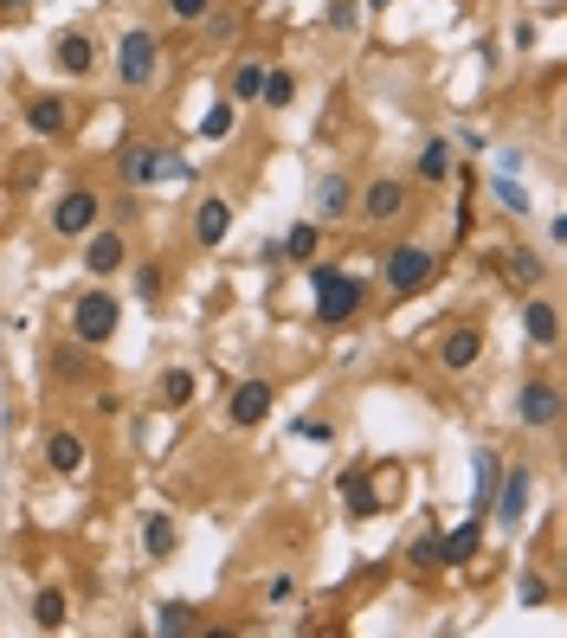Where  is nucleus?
<instances>
[{"label": "nucleus", "instance_id": "nucleus-41", "mask_svg": "<svg viewBox=\"0 0 567 638\" xmlns=\"http://www.w3.org/2000/svg\"><path fill=\"white\" fill-rule=\"evenodd\" d=\"M265 600H271V606H291V600H297V581H291V574H271Z\"/></svg>", "mask_w": 567, "mask_h": 638}, {"label": "nucleus", "instance_id": "nucleus-34", "mask_svg": "<svg viewBox=\"0 0 567 638\" xmlns=\"http://www.w3.org/2000/svg\"><path fill=\"white\" fill-rule=\"evenodd\" d=\"M155 394H161L168 407H188V400H193V375H188V368H161V380H155Z\"/></svg>", "mask_w": 567, "mask_h": 638}, {"label": "nucleus", "instance_id": "nucleus-13", "mask_svg": "<svg viewBox=\"0 0 567 638\" xmlns=\"http://www.w3.org/2000/svg\"><path fill=\"white\" fill-rule=\"evenodd\" d=\"M227 232H232V200L227 194H207V200L193 207V245H200V252H220Z\"/></svg>", "mask_w": 567, "mask_h": 638}, {"label": "nucleus", "instance_id": "nucleus-20", "mask_svg": "<svg viewBox=\"0 0 567 638\" xmlns=\"http://www.w3.org/2000/svg\"><path fill=\"white\" fill-rule=\"evenodd\" d=\"M175 548H181V523H175L168 510H149V516H143V555H149V562H168Z\"/></svg>", "mask_w": 567, "mask_h": 638}, {"label": "nucleus", "instance_id": "nucleus-14", "mask_svg": "<svg viewBox=\"0 0 567 638\" xmlns=\"http://www.w3.org/2000/svg\"><path fill=\"white\" fill-rule=\"evenodd\" d=\"M484 555V516H464L458 529L439 535V567H471Z\"/></svg>", "mask_w": 567, "mask_h": 638}, {"label": "nucleus", "instance_id": "nucleus-21", "mask_svg": "<svg viewBox=\"0 0 567 638\" xmlns=\"http://www.w3.org/2000/svg\"><path fill=\"white\" fill-rule=\"evenodd\" d=\"M52 59H59V72H65V77H91V72H97V39H91V33H65L59 45H52Z\"/></svg>", "mask_w": 567, "mask_h": 638}, {"label": "nucleus", "instance_id": "nucleus-1", "mask_svg": "<svg viewBox=\"0 0 567 638\" xmlns=\"http://www.w3.org/2000/svg\"><path fill=\"white\" fill-rule=\"evenodd\" d=\"M303 271H309V310H316L323 330H342V323H355L368 310V278L361 271H342L336 259H309Z\"/></svg>", "mask_w": 567, "mask_h": 638}, {"label": "nucleus", "instance_id": "nucleus-33", "mask_svg": "<svg viewBox=\"0 0 567 638\" xmlns=\"http://www.w3.org/2000/svg\"><path fill=\"white\" fill-rule=\"evenodd\" d=\"M496 471H503V451H477V496H471V516H484V510H491Z\"/></svg>", "mask_w": 567, "mask_h": 638}, {"label": "nucleus", "instance_id": "nucleus-42", "mask_svg": "<svg viewBox=\"0 0 567 638\" xmlns=\"http://www.w3.org/2000/svg\"><path fill=\"white\" fill-rule=\"evenodd\" d=\"M355 20H361V7H355V0H336V7H329V27H336V33H348Z\"/></svg>", "mask_w": 567, "mask_h": 638}, {"label": "nucleus", "instance_id": "nucleus-10", "mask_svg": "<svg viewBox=\"0 0 567 638\" xmlns=\"http://www.w3.org/2000/svg\"><path fill=\"white\" fill-rule=\"evenodd\" d=\"M97 220H104V194L97 188H65L52 200V232L59 239H84Z\"/></svg>", "mask_w": 567, "mask_h": 638}, {"label": "nucleus", "instance_id": "nucleus-6", "mask_svg": "<svg viewBox=\"0 0 567 638\" xmlns=\"http://www.w3.org/2000/svg\"><path fill=\"white\" fill-rule=\"evenodd\" d=\"M407 213H413V181H400V175H380L355 194V220L368 226H400Z\"/></svg>", "mask_w": 567, "mask_h": 638}, {"label": "nucleus", "instance_id": "nucleus-17", "mask_svg": "<svg viewBox=\"0 0 567 638\" xmlns=\"http://www.w3.org/2000/svg\"><path fill=\"white\" fill-rule=\"evenodd\" d=\"M523 336H529L535 348H555V342H561V310H555V297H523Z\"/></svg>", "mask_w": 567, "mask_h": 638}, {"label": "nucleus", "instance_id": "nucleus-40", "mask_svg": "<svg viewBox=\"0 0 567 638\" xmlns=\"http://www.w3.org/2000/svg\"><path fill=\"white\" fill-rule=\"evenodd\" d=\"M407 562H413V567H439V535H419L413 548H407Z\"/></svg>", "mask_w": 567, "mask_h": 638}, {"label": "nucleus", "instance_id": "nucleus-38", "mask_svg": "<svg viewBox=\"0 0 567 638\" xmlns=\"http://www.w3.org/2000/svg\"><path fill=\"white\" fill-rule=\"evenodd\" d=\"M207 7H213V0H168V13H175L181 27H200V20H207Z\"/></svg>", "mask_w": 567, "mask_h": 638}, {"label": "nucleus", "instance_id": "nucleus-39", "mask_svg": "<svg viewBox=\"0 0 567 638\" xmlns=\"http://www.w3.org/2000/svg\"><path fill=\"white\" fill-rule=\"evenodd\" d=\"M136 297H143V303L161 297V264H143V271H136Z\"/></svg>", "mask_w": 567, "mask_h": 638}, {"label": "nucleus", "instance_id": "nucleus-28", "mask_svg": "<svg viewBox=\"0 0 567 638\" xmlns=\"http://www.w3.org/2000/svg\"><path fill=\"white\" fill-rule=\"evenodd\" d=\"M52 375L59 380H84L91 375V348H84V342H59V348H52Z\"/></svg>", "mask_w": 567, "mask_h": 638}, {"label": "nucleus", "instance_id": "nucleus-43", "mask_svg": "<svg viewBox=\"0 0 567 638\" xmlns=\"http://www.w3.org/2000/svg\"><path fill=\"white\" fill-rule=\"evenodd\" d=\"M510 45H516V52H535V20H516V27H510Z\"/></svg>", "mask_w": 567, "mask_h": 638}, {"label": "nucleus", "instance_id": "nucleus-2", "mask_svg": "<svg viewBox=\"0 0 567 638\" xmlns=\"http://www.w3.org/2000/svg\"><path fill=\"white\" fill-rule=\"evenodd\" d=\"M116 175H123V188H161V181H188L193 168L181 161L175 149H161L155 136H129L123 149H116Z\"/></svg>", "mask_w": 567, "mask_h": 638}, {"label": "nucleus", "instance_id": "nucleus-5", "mask_svg": "<svg viewBox=\"0 0 567 638\" xmlns=\"http://www.w3.org/2000/svg\"><path fill=\"white\" fill-rule=\"evenodd\" d=\"M116 77L129 91H149L155 77H161V39L149 27H129V33L116 39Z\"/></svg>", "mask_w": 567, "mask_h": 638}, {"label": "nucleus", "instance_id": "nucleus-32", "mask_svg": "<svg viewBox=\"0 0 567 638\" xmlns=\"http://www.w3.org/2000/svg\"><path fill=\"white\" fill-rule=\"evenodd\" d=\"M516 600L529 606H555V581H548V574H542V567H523V574H516Z\"/></svg>", "mask_w": 567, "mask_h": 638}, {"label": "nucleus", "instance_id": "nucleus-4", "mask_svg": "<svg viewBox=\"0 0 567 638\" xmlns=\"http://www.w3.org/2000/svg\"><path fill=\"white\" fill-rule=\"evenodd\" d=\"M116 330H123V297H116L111 284L77 291L72 297V336L84 342V348H104V342H116Z\"/></svg>", "mask_w": 567, "mask_h": 638}, {"label": "nucleus", "instance_id": "nucleus-26", "mask_svg": "<svg viewBox=\"0 0 567 638\" xmlns=\"http://www.w3.org/2000/svg\"><path fill=\"white\" fill-rule=\"evenodd\" d=\"M259 104H265V111H291V104H297V77L284 72V65H265V84H259Z\"/></svg>", "mask_w": 567, "mask_h": 638}, {"label": "nucleus", "instance_id": "nucleus-35", "mask_svg": "<svg viewBox=\"0 0 567 638\" xmlns=\"http://www.w3.org/2000/svg\"><path fill=\"white\" fill-rule=\"evenodd\" d=\"M291 439H309V446H336V419L303 414V419H291Z\"/></svg>", "mask_w": 567, "mask_h": 638}, {"label": "nucleus", "instance_id": "nucleus-15", "mask_svg": "<svg viewBox=\"0 0 567 638\" xmlns=\"http://www.w3.org/2000/svg\"><path fill=\"white\" fill-rule=\"evenodd\" d=\"M84 458H91V446L77 439L72 426L45 432V471H52V478H77V471H84Z\"/></svg>", "mask_w": 567, "mask_h": 638}, {"label": "nucleus", "instance_id": "nucleus-36", "mask_svg": "<svg viewBox=\"0 0 567 638\" xmlns=\"http://www.w3.org/2000/svg\"><path fill=\"white\" fill-rule=\"evenodd\" d=\"M445 143H452V155H484V149H491V136H484V129H471V123H464L458 136H445Z\"/></svg>", "mask_w": 567, "mask_h": 638}, {"label": "nucleus", "instance_id": "nucleus-9", "mask_svg": "<svg viewBox=\"0 0 567 638\" xmlns=\"http://www.w3.org/2000/svg\"><path fill=\"white\" fill-rule=\"evenodd\" d=\"M77 259H84V271H91V278H97V284H111L116 271H123V264H129V239H123V226H91V232H84V252H77Z\"/></svg>", "mask_w": 567, "mask_h": 638}, {"label": "nucleus", "instance_id": "nucleus-23", "mask_svg": "<svg viewBox=\"0 0 567 638\" xmlns=\"http://www.w3.org/2000/svg\"><path fill=\"white\" fill-rule=\"evenodd\" d=\"M65 619H72V594H65V587H39L33 594V626L39 632H65Z\"/></svg>", "mask_w": 567, "mask_h": 638}, {"label": "nucleus", "instance_id": "nucleus-30", "mask_svg": "<svg viewBox=\"0 0 567 638\" xmlns=\"http://www.w3.org/2000/svg\"><path fill=\"white\" fill-rule=\"evenodd\" d=\"M491 200L503 207V213H516V220H529V207H535L529 188H523L516 175H496V181H491Z\"/></svg>", "mask_w": 567, "mask_h": 638}, {"label": "nucleus", "instance_id": "nucleus-11", "mask_svg": "<svg viewBox=\"0 0 567 638\" xmlns=\"http://www.w3.org/2000/svg\"><path fill=\"white\" fill-rule=\"evenodd\" d=\"M277 407V387H271L265 375H252V380H239L227 394V419L239 426V432H252V426H265V414Z\"/></svg>", "mask_w": 567, "mask_h": 638}, {"label": "nucleus", "instance_id": "nucleus-8", "mask_svg": "<svg viewBox=\"0 0 567 638\" xmlns=\"http://www.w3.org/2000/svg\"><path fill=\"white\" fill-rule=\"evenodd\" d=\"M561 380H548V375H529L523 387H516V419L529 426V432H555L561 426Z\"/></svg>", "mask_w": 567, "mask_h": 638}, {"label": "nucleus", "instance_id": "nucleus-45", "mask_svg": "<svg viewBox=\"0 0 567 638\" xmlns=\"http://www.w3.org/2000/svg\"><path fill=\"white\" fill-rule=\"evenodd\" d=\"M368 7H393V0H368Z\"/></svg>", "mask_w": 567, "mask_h": 638}, {"label": "nucleus", "instance_id": "nucleus-7", "mask_svg": "<svg viewBox=\"0 0 567 638\" xmlns=\"http://www.w3.org/2000/svg\"><path fill=\"white\" fill-rule=\"evenodd\" d=\"M529 503H535V471L529 464H503L496 471V490H491V516L496 529H523V516H529Z\"/></svg>", "mask_w": 567, "mask_h": 638}, {"label": "nucleus", "instance_id": "nucleus-3", "mask_svg": "<svg viewBox=\"0 0 567 638\" xmlns=\"http://www.w3.org/2000/svg\"><path fill=\"white\" fill-rule=\"evenodd\" d=\"M432 278H439V252L419 245V239H393V245L380 252V284H387V297L413 303Z\"/></svg>", "mask_w": 567, "mask_h": 638}, {"label": "nucleus", "instance_id": "nucleus-22", "mask_svg": "<svg viewBox=\"0 0 567 638\" xmlns=\"http://www.w3.org/2000/svg\"><path fill=\"white\" fill-rule=\"evenodd\" d=\"M277 252H284V264H309L323 252V220H297L284 239H277Z\"/></svg>", "mask_w": 567, "mask_h": 638}, {"label": "nucleus", "instance_id": "nucleus-19", "mask_svg": "<svg viewBox=\"0 0 567 638\" xmlns=\"http://www.w3.org/2000/svg\"><path fill=\"white\" fill-rule=\"evenodd\" d=\"M27 129H33L39 143H59V136L72 129V111H65V97H27Z\"/></svg>", "mask_w": 567, "mask_h": 638}, {"label": "nucleus", "instance_id": "nucleus-24", "mask_svg": "<svg viewBox=\"0 0 567 638\" xmlns=\"http://www.w3.org/2000/svg\"><path fill=\"white\" fill-rule=\"evenodd\" d=\"M419 181H426V188L452 181V143H445V136H426V143H419Z\"/></svg>", "mask_w": 567, "mask_h": 638}, {"label": "nucleus", "instance_id": "nucleus-16", "mask_svg": "<svg viewBox=\"0 0 567 638\" xmlns=\"http://www.w3.org/2000/svg\"><path fill=\"white\" fill-rule=\"evenodd\" d=\"M348 213H355V181H348V175H336V168H329V175H323V181H316V213H309V220L336 226V220H348Z\"/></svg>", "mask_w": 567, "mask_h": 638}, {"label": "nucleus", "instance_id": "nucleus-25", "mask_svg": "<svg viewBox=\"0 0 567 638\" xmlns=\"http://www.w3.org/2000/svg\"><path fill=\"white\" fill-rule=\"evenodd\" d=\"M259 84H265V59H239L227 77V97L232 104H259Z\"/></svg>", "mask_w": 567, "mask_h": 638}, {"label": "nucleus", "instance_id": "nucleus-31", "mask_svg": "<svg viewBox=\"0 0 567 638\" xmlns=\"http://www.w3.org/2000/svg\"><path fill=\"white\" fill-rule=\"evenodd\" d=\"M503 271H510V278H516V284H542V278H548V264L535 259V252H523V245H503Z\"/></svg>", "mask_w": 567, "mask_h": 638}, {"label": "nucleus", "instance_id": "nucleus-12", "mask_svg": "<svg viewBox=\"0 0 567 638\" xmlns=\"http://www.w3.org/2000/svg\"><path fill=\"white\" fill-rule=\"evenodd\" d=\"M432 355H439V368H445V375H471V368L484 362V330H477V323H458V330L439 336Z\"/></svg>", "mask_w": 567, "mask_h": 638}, {"label": "nucleus", "instance_id": "nucleus-29", "mask_svg": "<svg viewBox=\"0 0 567 638\" xmlns=\"http://www.w3.org/2000/svg\"><path fill=\"white\" fill-rule=\"evenodd\" d=\"M193 626H200V606H188V600H161L155 606V632H193Z\"/></svg>", "mask_w": 567, "mask_h": 638}, {"label": "nucleus", "instance_id": "nucleus-44", "mask_svg": "<svg viewBox=\"0 0 567 638\" xmlns=\"http://www.w3.org/2000/svg\"><path fill=\"white\" fill-rule=\"evenodd\" d=\"M91 414L111 419V414H123V400H116V394H91Z\"/></svg>", "mask_w": 567, "mask_h": 638}, {"label": "nucleus", "instance_id": "nucleus-37", "mask_svg": "<svg viewBox=\"0 0 567 638\" xmlns=\"http://www.w3.org/2000/svg\"><path fill=\"white\" fill-rule=\"evenodd\" d=\"M207 33H213V39H232V33H239V13H227V7L213 0V7H207Z\"/></svg>", "mask_w": 567, "mask_h": 638}, {"label": "nucleus", "instance_id": "nucleus-27", "mask_svg": "<svg viewBox=\"0 0 567 638\" xmlns=\"http://www.w3.org/2000/svg\"><path fill=\"white\" fill-rule=\"evenodd\" d=\"M232 123H239V104H232V97H213L207 116H200V143H227Z\"/></svg>", "mask_w": 567, "mask_h": 638}, {"label": "nucleus", "instance_id": "nucleus-18", "mask_svg": "<svg viewBox=\"0 0 567 638\" xmlns=\"http://www.w3.org/2000/svg\"><path fill=\"white\" fill-rule=\"evenodd\" d=\"M342 510L355 516V523H368V516H380V484L355 464V471H342Z\"/></svg>", "mask_w": 567, "mask_h": 638}]
</instances>
